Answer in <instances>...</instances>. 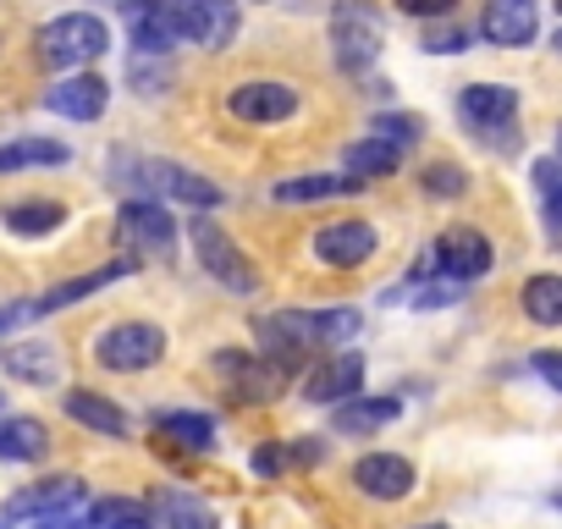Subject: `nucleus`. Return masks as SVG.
<instances>
[{
	"mask_svg": "<svg viewBox=\"0 0 562 529\" xmlns=\"http://www.w3.org/2000/svg\"><path fill=\"white\" fill-rule=\"evenodd\" d=\"M111 50V29L94 12H67L56 23L40 29V61L61 67V72H83L89 61H100Z\"/></svg>",
	"mask_w": 562,
	"mask_h": 529,
	"instance_id": "1",
	"label": "nucleus"
},
{
	"mask_svg": "<svg viewBox=\"0 0 562 529\" xmlns=\"http://www.w3.org/2000/svg\"><path fill=\"white\" fill-rule=\"evenodd\" d=\"M381 45H386V29H381V12L370 7V0H337V12H331L337 67L342 72H370Z\"/></svg>",
	"mask_w": 562,
	"mask_h": 529,
	"instance_id": "2",
	"label": "nucleus"
},
{
	"mask_svg": "<svg viewBox=\"0 0 562 529\" xmlns=\"http://www.w3.org/2000/svg\"><path fill=\"white\" fill-rule=\"evenodd\" d=\"M94 359L116 375H138V370H155L166 359V331L149 326V320H122L111 331L94 337Z\"/></svg>",
	"mask_w": 562,
	"mask_h": 529,
	"instance_id": "3",
	"label": "nucleus"
},
{
	"mask_svg": "<svg viewBox=\"0 0 562 529\" xmlns=\"http://www.w3.org/2000/svg\"><path fill=\"white\" fill-rule=\"evenodd\" d=\"M188 237H193V248H199V264L226 288V293H254L259 288V277H254V264H248V254L210 221V215H199V221H188Z\"/></svg>",
	"mask_w": 562,
	"mask_h": 529,
	"instance_id": "4",
	"label": "nucleus"
},
{
	"mask_svg": "<svg viewBox=\"0 0 562 529\" xmlns=\"http://www.w3.org/2000/svg\"><path fill=\"white\" fill-rule=\"evenodd\" d=\"M116 243L133 259H171L177 254V221L166 215V204H122L116 215Z\"/></svg>",
	"mask_w": 562,
	"mask_h": 529,
	"instance_id": "5",
	"label": "nucleus"
},
{
	"mask_svg": "<svg viewBox=\"0 0 562 529\" xmlns=\"http://www.w3.org/2000/svg\"><path fill=\"white\" fill-rule=\"evenodd\" d=\"M215 370L232 381L237 403H270V397L288 392V381H293V370H281L276 359H265V353H237V348H221V353H215Z\"/></svg>",
	"mask_w": 562,
	"mask_h": 529,
	"instance_id": "6",
	"label": "nucleus"
},
{
	"mask_svg": "<svg viewBox=\"0 0 562 529\" xmlns=\"http://www.w3.org/2000/svg\"><path fill=\"white\" fill-rule=\"evenodd\" d=\"M166 12H171L177 34L204 45V50H226L237 40V7L232 0H166Z\"/></svg>",
	"mask_w": 562,
	"mask_h": 529,
	"instance_id": "7",
	"label": "nucleus"
},
{
	"mask_svg": "<svg viewBox=\"0 0 562 529\" xmlns=\"http://www.w3.org/2000/svg\"><path fill=\"white\" fill-rule=\"evenodd\" d=\"M430 254H436V271L441 277H452V282H480L491 264H496V254H491V237L485 232H474V226H447L436 243H430Z\"/></svg>",
	"mask_w": 562,
	"mask_h": 529,
	"instance_id": "8",
	"label": "nucleus"
},
{
	"mask_svg": "<svg viewBox=\"0 0 562 529\" xmlns=\"http://www.w3.org/2000/svg\"><path fill=\"white\" fill-rule=\"evenodd\" d=\"M133 182H144V188H149V193H160V199L193 204V210H204V215L221 204V188H215L210 177H199L193 166H177V160H144Z\"/></svg>",
	"mask_w": 562,
	"mask_h": 529,
	"instance_id": "9",
	"label": "nucleus"
},
{
	"mask_svg": "<svg viewBox=\"0 0 562 529\" xmlns=\"http://www.w3.org/2000/svg\"><path fill=\"white\" fill-rule=\"evenodd\" d=\"M226 111L237 116V122H288L293 111H299V89L293 83H281V78H248V83H237L232 94H226Z\"/></svg>",
	"mask_w": 562,
	"mask_h": 529,
	"instance_id": "10",
	"label": "nucleus"
},
{
	"mask_svg": "<svg viewBox=\"0 0 562 529\" xmlns=\"http://www.w3.org/2000/svg\"><path fill=\"white\" fill-rule=\"evenodd\" d=\"M359 386H364V359H359L353 348L326 353V359L304 375V397L321 403V408H342L348 397H359Z\"/></svg>",
	"mask_w": 562,
	"mask_h": 529,
	"instance_id": "11",
	"label": "nucleus"
},
{
	"mask_svg": "<svg viewBox=\"0 0 562 529\" xmlns=\"http://www.w3.org/2000/svg\"><path fill=\"white\" fill-rule=\"evenodd\" d=\"M83 507V480L72 474H56V480H40L29 491H18L7 502V518H34V524H50V518H72Z\"/></svg>",
	"mask_w": 562,
	"mask_h": 529,
	"instance_id": "12",
	"label": "nucleus"
},
{
	"mask_svg": "<svg viewBox=\"0 0 562 529\" xmlns=\"http://www.w3.org/2000/svg\"><path fill=\"white\" fill-rule=\"evenodd\" d=\"M458 116H463L474 133L496 138V133H507V127L518 122V89H507V83H469V89L458 94Z\"/></svg>",
	"mask_w": 562,
	"mask_h": 529,
	"instance_id": "13",
	"label": "nucleus"
},
{
	"mask_svg": "<svg viewBox=\"0 0 562 529\" xmlns=\"http://www.w3.org/2000/svg\"><path fill=\"white\" fill-rule=\"evenodd\" d=\"M535 34H540V0H485V12H480V40L485 45L518 50Z\"/></svg>",
	"mask_w": 562,
	"mask_h": 529,
	"instance_id": "14",
	"label": "nucleus"
},
{
	"mask_svg": "<svg viewBox=\"0 0 562 529\" xmlns=\"http://www.w3.org/2000/svg\"><path fill=\"white\" fill-rule=\"evenodd\" d=\"M105 105H111V83L94 72H67L61 83L45 89V111H56L67 122H100Z\"/></svg>",
	"mask_w": 562,
	"mask_h": 529,
	"instance_id": "15",
	"label": "nucleus"
},
{
	"mask_svg": "<svg viewBox=\"0 0 562 529\" xmlns=\"http://www.w3.org/2000/svg\"><path fill=\"white\" fill-rule=\"evenodd\" d=\"M315 254L331 271H359V264L375 254V226L370 221H331L315 232Z\"/></svg>",
	"mask_w": 562,
	"mask_h": 529,
	"instance_id": "16",
	"label": "nucleus"
},
{
	"mask_svg": "<svg viewBox=\"0 0 562 529\" xmlns=\"http://www.w3.org/2000/svg\"><path fill=\"white\" fill-rule=\"evenodd\" d=\"M353 485L370 496V502H403L419 480H414V463L397 458V452H364L353 463Z\"/></svg>",
	"mask_w": 562,
	"mask_h": 529,
	"instance_id": "17",
	"label": "nucleus"
},
{
	"mask_svg": "<svg viewBox=\"0 0 562 529\" xmlns=\"http://www.w3.org/2000/svg\"><path fill=\"white\" fill-rule=\"evenodd\" d=\"M138 271V259L133 254H122V259H111V264H100V271H89V277H72V282H61V288H50L45 299H34V320L40 315H61V309H72V304H83V299H94L100 288H111V282H122V277H133Z\"/></svg>",
	"mask_w": 562,
	"mask_h": 529,
	"instance_id": "18",
	"label": "nucleus"
},
{
	"mask_svg": "<svg viewBox=\"0 0 562 529\" xmlns=\"http://www.w3.org/2000/svg\"><path fill=\"white\" fill-rule=\"evenodd\" d=\"M50 452V430L34 414H18L0 425V463H40Z\"/></svg>",
	"mask_w": 562,
	"mask_h": 529,
	"instance_id": "19",
	"label": "nucleus"
},
{
	"mask_svg": "<svg viewBox=\"0 0 562 529\" xmlns=\"http://www.w3.org/2000/svg\"><path fill=\"white\" fill-rule=\"evenodd\" d=\"M61 408L78 419V425H89V430H100V436H127V414L111 403V397H100V392H89V386H72L67 397H61Z\"/></svg>",
	"mask_w": 562,
	"mask_h": 529,
	"instance_id": "20",
	"label": "nucleus"
},
{
	"mask_svg": "<svg viewBox=\"0 0 562 529\" xmlns=\"http://www.w3.org/2000/svg\"><path fill=\"white\" fill-rule=\"evenodd\" d=\"M364 182L342 177V171H310V177H288L276 182V204H321V199H337V193H359Z\"/></svg>",
	"mask_w": 562,
	"mask_h": 529,
	"instance_id": "21",
	"label": "nucleus"
},
{
	"mask_svg": "<svg viewBox=\"0 0 562 529\" xmlns=\"http://www.w3.org/2000/svg\"><path fill=\"white\" fill-rule=\"evenodd\" d=\"M397 160H403V149H392L386 138H359V144H348V149H342V177H353V182L392 177V171H397Z\"/></svg>",
	"mask_w": 562,
	"mask_h": 529,
	"instance_id": "22",
	"label": "nucleus"
},
{
	"mask_svg": "<svg viewBox=\"0 0 562 529\" xmlns=\"http://www.w3.org/2000/svg\"><path fill=\"white\" fill-rule=\"evenodd\" d=\"M397 414H403L397 397H348L337 408V430L342 436H370V430H386Z\"/></svg>",
	"mask_w": 562,
	"mask_h": 529,
	"instance_id": "23",
	"label": "nucleus"
},
{
	"mask_svg": "<svg viewBox=\"0 0 562 529\" xmlns=\"http://www.w3.org/2000/svg\"><path fill=\"white\" fill-rule=\"evenodd\" d=\"M72 149L56 138H18V144H0V177L29 171V166H67Z\"/></svg>",
	"mask_w": 562,
	"mask_h": 529,
	"instance_id": "24",
	"label": "nucleus"
},
{
	"mask_svg": "<svg viewBox=\"0 0 562 529\" xmlns=\"http://www.w3.org/2000/svg\"><path fill=\"white\" fill-rule=\"evenodd\" d=\"M155 430L177 441L182 452H210L215 447V419L210 414H155Z\"/></svg>",
	"mask_w": 562,
	"mask_h": 529,
	"instance_id": "25",
	"label": "nucleus"
},
{
	"mask_svg": "<svg viewBox=\"0 0 562 529\" xmlns=\"http://www.w3.org/2000/svg\"><path fill=\"white\" fill-rule=\"evenodd\" d=\"M7 370H12L18 381L50 386V381L61 375V359H56V348H45V342H18V348H7Z\"/></svg>",
	"mask_w": 562,
	"mask_h": 529,
	"instance_id": "26",
	"label": "nucleus"
},
{
	"mask_svg": "<svg viewBox=\"0 0 562 529\" xmlns=\"http://www.w3.org/2000/svg\"><path fill=\"white\" fill-rule=\"evenodd\" d=\"M61 221H67V204H56V199H29V204H12L7 210V226L18 237H50Z\"/></svg>",
	"mask_w": 562,
	"mask_h": 529,
	"instance_id": "27",
	"label": "nucleus"
},
{
	"mask_svg": "<svg viewBox=\"0 0 562 529\" xmlns=\"http://www.w3.org/2000/svg\"><path fill=\"white\" fill-rule=\"evenodd\" d=\"M160 518H166V529H221V518L210 513V502H199L188 491H166L160 496Z\"/></svg>",
	"mask_w": 562,
	"mask_h": 529,
	"instance_id": "28",
	"label": "nucleus"
},
{
	"mask_svg": "<svg viewBox=\"0 0 562 529\" xmlns=\"http://www.w3.org/2000/svg\"><path fill=\"white\" fill-rule=\"evenodd\" d=\"M524 315L535 326H562V277H529L524 282Z\"/></svg>",
	"mask_w": 562,
	"mask_h": 529,
	"instance_id": "29",
	"label": "nucleus"
},
{
	"mask_svg": "<svg viewBox=\"0 0 562 529\" xmlns=\"http://www.w3.org/2000/svg\"><path fill=\"white\" fill-rule=\"evenodd\" d=\"M359 309H321V315H310V337L315 342H326V348H342V342H353L359 337Z\"/></svg>",
	"mask_w": 562,
	"mask_h": 529,
	"instance_id": "30",
	"label": "nucleus"
},
{
	"mask_svg": "<svg viewBox=\"0 0 562 529\" xmlns=\"http://www.w3.org/2000/svg\"><path fill=\"white\" fill-rule=\"evenodd\" d=\"M529 177H535V193H540V210H546L551 232H562V166L557 160H535Z\"/></svg>",
	"mask_w": 562,
	"mask_h": 529,
	"instance_id": "31",
	"label": "nucleus"
},
{
	"mask_svg": "<svg viewBox=\"0 0 562 529\" xmlns=\"http://www.w3.org/2000/svg\"><path fill=\"white\" fill-rule=\"evenodd\" d=\"M425 193H436V199H458L469 182H463V166H452V160H436V166H425Z\"/></svg>",
	"mask_w": 562,
	"mask_h": 529,
	"instance_id": "32",
	"label": "nucleus"
},
{
	"mask_svg": "<svg viewBox=\"0 0 562 529\" xmlns=\"http://www.w3.org/2000/svg\"><path fill=\"white\" fill-rule=\"evenodd\" d=\"M94 518H100V529H160L155 518H144L133 502H100L94 507Z\"/></svg>",
	"mask_w": 562,
	"mask_h": 529,
	"instance_id": "33",
	"label": "nucleus"
},
{
	"mask_svg": "<svg viewBox=\"0 0 562 529\" xmlns=\"http://www.w3.org/2000/svg\"><path fill=\"white\" fill-rule=\"evenodd\" d=\"M474 45V34H463V29H425V50L430 56H458V50H469Z\"/></svg>",
	"mask_w": 562,
	"mask_h": 529,
	"instance_id": "34",
	"label": "nucleus"
},
{
	"mask_svg": "<svg viewBox=\"0 0 562 529\" xmlns=\"http://www.w3.org/2000/svg\"><path fill=\"white\" fill-rule=\"evenodd\" d=\"M375 138H386L392 149H408V144H419V122L414 116H381L375 122Z\"/></svg>",
	"mask_w": 562,
	"mask_h": 529,
	"instance_id": "35",
	"label": "nucleus"
},
{
	"mask_svg": "<svg viewBox=\"0 0 562 529\" xmlns=\"http://www.w3.org/2000/svg\"><path fill=\"white\" fill-rule=\"evenodd\" d=\"M133 83H138V94H160V89L171 83V61H160V67H149L144 56H133Z\"/></svg>",
	"mask_w": 562,
	"mask_h": 529,
	"instance_id": "36",
	"label": "nucleus"
},
{
	"mask_svg": "<svg viewBox=\"0 0 562 529\" xmlns=\"http://www.w3.org/2000/svg\"><path fill=\"white\" fill-rule=\"evenodd\" d=\"M535 375H540L551 392H562V348H540V353H535Z\"/></svg>",
	"mask_w": 562,
	"mask_h": 529,
	"instance_id": "37",
	"label": "nucleus"
},
{
	"mask_svg": "<svg viewBox=\"0 0 562 529\" xmlns=\"http://www.w3.org/2000/svg\"><path fill=\"white\" fill-rule=\"evenodd\" d=\"M452 7H458V0H397V12H408V18H430V23H441Z\"/></svg>",
	"mask_w": 562,
	"mask_h": 529,
	"instance_id": "38",
	"label": "nucleus"
},
{
	"mask_svg": "<svg viewBox=\"0 0 562 529\" xmlns=\"http://www.w3.org/2000/svg\"><path fill=\"white\" fill-rule=\"evenodd\" d=\"M458 293H463V282H447V288H425L414 304H419V309H441V304H452Z\"/></svg>",
	"mask_w": 562,
	"mask_h": 529,
	"instance_id": "39",
	"label": "nucleus"
},
{
	"mask_svg": "<svg viewBox=\"0 0 562 529\" xmlns=\"http://www.w3.org/2000/svg\"><path fill=\"white\" fill-rule=\"evenodd\" d=\"M254 469H259L265 480H270V474H281V452H276V447H259V452H254Z\"/></svg>",
	"mask_w": 562,
	"mask_h": 529,
	"instance_id": "40",
	"label": "nucleus"
},
{
	"mask_svg": "<svg viewBox=\"0 0 562 529\" xmlns=\"http://www.w3.org/2000/svg\"><path fill=\"white\" fill-rule=\"evenodd\" d=\"M293 458H299V463H321V441H315V436H299V441H293Z\"/></svg>",
	"mask_w": 562,
	"mask_h": 529,
	"instance_id": "41",
	"label": "nucleus"
},
{
	"mask_svg": "<svg viewBox=\"0 0 562 529\" xmlns=\"http://www.w3.org/2000/svg\"><path fill=\"white\" fill-rule=\"evenodd\" d=\"M546 502H551V507H562V485H557V491H551V496H546Z\"/></svg>",
	"mask_w": 562,
	"mask_h": 529,
	"instance_id": "42",
	"label": "nucleus"
},
{
	"mask_svg": "<svg viewBox=\"0 0 562 529\" xmlns=\"http://www.w3.org/2000/svg\"><path fill=\"white\" fill-rule=\"evenodd\" d=\"M557 166H562V127H557Z\"/></svg>",
	"mask_w": 562,
	"mask_h": 529,
	"instance_id": "43",
	"label": "nucleus"
},
{
	"mask_svg": "<svg viewBox=\"0 0 562 529\" xmlns=\"http://www.w3.org/2000/svg\"><path fill=\"white\" fill-rule=\"evenodd\" d=\"M419 529H447V524H419Z\"/></svg>",
	"mask_w": 562,
	"mask_h": 529,
	"instance_id": "44",
	"label": "nucleus"
},
{
	"mask_svg": "<svg viewBox=\"0 0 562 529\" xmlns=\"http://www.w3.org/2000/svg\"><path fill=\"white\" fill-rule=\"evenodd\" d=\"M551 45H557V50H562V29H557V40H551Z\"/></svg>",
	"mask_w": 562,
	"mask_h": 529,
	"instance_id": "45",
	"label": "nucleus"
},
{
	"mask_svg": "<svg viewBox=\"0 0 562 529\" xmlns=\"http://www.w3.org/2000/svg\"><path fill=\"white\" fill-rule=\"evenodd\" d=\"M0 529H7V518H0Z\"/></svg>",
	"mask_w": 562,
	"mask_h": 529,
	"instance_id": "46",
	"label": "nucleus"
},
{
	"mask_svg": "<svg viewBox=\"0 0 562 529\" xmlns=\"http://www.w3.org/2000/svg\"><path fill=\"white\" fill-rule=\"evenodd\" d=\"M557 12H562V0H557Z\"/></svg>",
	"mask_w": 562,
	"mask_h": 529,
	"instance_id": "47",
	"label": "nucleus"
}]
</instances>
